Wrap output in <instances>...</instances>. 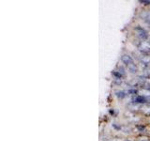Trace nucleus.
<instances>
[{"mask_svg": "<svg viewBox=\"0 0 150 141\" xmlns=\"http://www.w3.org/2000/svg\"><path fill=\"white\" fill-rule=\"evenodd\" d=\"M137 128L140 130L141 133H144V126H140V125H137Z\"/></svg>", "mask_w": 150, "mask_h": 141, "instance_id": "6e6552de", "label": "nucleus"}, {"mask_svg": "<svg viewBox=\"0 0 150 141\" xmlns=\"http://www.w3.org/2000/svg\"><path fill=\"white\" fill-rule=\"evenodd\" d=\"M134 30H135V32H136V34H137V36L140 38L141 40L144 41V40H146L147 38H148L147 32L145 31V29H144V28H143L142 26H136Z\"/></svg>", "mask_w": 150, "mask_h": 141, "instance_id": "f257e3e1", "label": "nucleus"}, {"mask_svg": "<svg viewBox=\"0 0 150 141\" xmlns=\"http://www.w3.org/2000/svg\"><path fill=\"white\" fill-rule=\"evenodd\" d=\"M127 93L129 94V95H132V96H136L138 94V90L135 88H130V89H128V91H127Z\"/></svg>", "mask_w": 150, "mask_h": 141, "instance_id": "423d86ee", "label": "nucleus"}, {"mask_svg": "<svg viewBox=\"0 0 150 141\" xmlns=\"http://www.w3.org/2000/svg\"><path fill=\"white\" fill-rule=\"evenodd\" d=\"M127 69L129 70V72L130 73H133V74L137 73V72H138V66H137V64H136L135 62H133L132 64L129 65L128 67H127Z\"/></svg>", "mask_w": 150, "mask_h": 141, "instance_id": "20e7f679", "label": "nucleus"}, {"mask_svg": "<svg viewBox=\"0 0 150 141\" xmlns=\"http://www.w3.org/2000/svg\"><path fill=\"white\" fill-rule=\"evenodd\" d=\"M126 92L123 91V90H117L115 91V96L118 98V99H124L126 97Z\"/></svg>", "mask_w": 150, "mask_h": 141, "instance_id": "39448f33", "label": "nucleus"}, {"mask_svg": "<svg viewBox=\"0 0 150 141\" xmlns=\"http://www.w3.org/2000/svg\"><path fill=\"white\" fill-rule=\"evenodd\" d=\"M121 61L122 63H123L126 67H128L129 65L132 64L134 62V59L132 58V56H130V55L129 54H125L121 56Z\"/></svg>", "mask_w": 150, "mask_h": 141, "instance_id": "7ed1b4c3", "label": "nucleus"}, {"mask_svg": "<svg viewBox=\"0 0 150 141\" xmlns=\"http://www.w3.org/2000/svg\"><path fill=\"white\" fill-rule=\"evenodd\" d=\"M140 3H142L143 5H145V6H149L150 5V1H146V0H142V1H140Z\"/></svg>", "mask_w": 150, "mask_h": 141, "instance_id": "0eeeda50", "label": "nucleus"}, {"mask_svg": "<svg viewBox=\"0 0 150 141\" xmlns=\"http://www.w3.org/2000/svg\"><path fill=\"white\" fill-rule=\"evenodd\" d=\"M132 102L136 105H145V103H147L148 99L144 95H136L133 97Z\"/></svg>", "mask_w": 150, "mask_h": 141, "instance_id": "f03ea898", "label": "nucleus"}]
</instances>
